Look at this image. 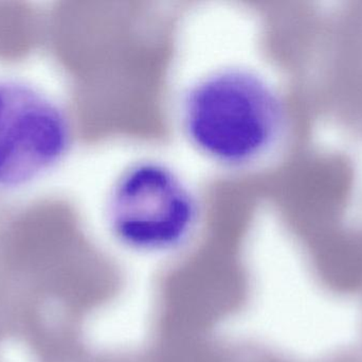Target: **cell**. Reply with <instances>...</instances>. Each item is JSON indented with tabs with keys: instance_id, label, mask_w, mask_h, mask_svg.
<instances>
[{
	"instance_id": "1",
	"label": "cell",
	"mask_w": 362,
	"mask_h": 362,
	"mask_svg": "<svg viewBox=\"0 0 362 362\" xmlns=\"http://www.w3.org/2000/svg\"><path fill=\"white\" fill-rule=\"evenodd\" d=\"M180 74L172 119L183 144L218 171L250 174L282 145L287 106L251 53L223 50Z\"/></svg>"
},
{
	"instance_id": "2",
	"label": "cell",
	"mask_w": 362,
	"mask_h": 362,
	"mask_svg": "<svg viewBox=\"0 0 362 362\" xmlns=\"http://www.w3.org/2000/svg\"><path fill=\"white\" fill-rule=\"evenodd\" d=\"M108 229L123 246L159 252L182 246L195 233L204 196L172 159L142 153L114 170L102 197Z\"/></svg>"
},
{
	"instance_id": "3",
	"label": "cell",
	"mask_w": 362,
	"mask_h": 362,
	"mask_svg": "<svg viewBox=\"0 0 362 362\" xmlns=\"http://www.w3.org/2000/svg\"><path fill=\"white\" fill-rule=\"evenodd\" d=\"M66 108L31 83L0 78V191H17L57 169L71 151Z\"/></svg>"
},
{
	"instance_id": "4",
	"label": "cell",
	"mask_w": 362,
	"mask_h": 362,
	"mask_svg": "<svg viewBox=\"0 0 362 362\" xmlns=\"http://www.w3.org/2000/svg\"><path fill=\"white\" fill-rule=\"evenodd\" d=\"M316 268L325 284L338 291L362 285V249L346 242H329L317 250Z\"/></svg>"
}]
</instances>
